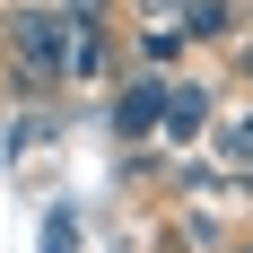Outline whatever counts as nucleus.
I'll return each instance as SVG.
<instances>
[{
    "label": "nucleus",
    "mask_w": 253,
    "mask_h": 253,
    "mask_svg": "<svg viewBox=\"0 0 253 253\" xmlns=\"http://www.w3.org/2000/svg\"><path fill=\"white\" fill-rule=\"evenodd\" d=\"M0 44H9V70L26 87H44V96L70 87V26H61V9H9Z\"/></svg>",
    "instance_id": "f257e3e1"
},
{
    "label": "nucleus",
    "mask_w": 253,
    "mask_h": 253,
    "mask_svg": "<svg viewBox=\"0 0 253 253\" xmlns=\"http://www.w3.org/2000/svg\"><path fill=\"white\" fill-rule=\"evenodd\" d=\"M44 253H79V218H70V210L44 218Z\"/></svg>",
    "instance_id": "1a4fd4ad"
},
{
    "label": "nucleus",
    "mask_w": 253,
    "mask_h": 253,
    "mask_svg": "<svg viewBox=\"0 0 253 253\" xmlns=\"http://www.w3.org/2000/svg\"><path fill=\"white\" fill-rule=\"evenodd\" d=\"M236 79H245V87H253V44H236Z\"/></svg>",
    "instance_id": "9b49d317"
},
{
    "label": "nucleus",
    "mask_w": 253,
    "mask_h": 253,
    "mask_svg": "<svg viewBox=\"0 0 253 253\" xmlns=\"http://www.w3.org/2000/svg\"><path fill=\"white\" fill-rule=\"evenodd\" d=\"M149 9H175V18H183V9H192V0H149Z\"/></svg>",
    "instance_id": "f8f14e48"
},
{
    "label": "nucleus",
    "mask_w": 253,
    "mask_h": 253,
    "mask_svg": "<svg viewBox=\"0 0 253 253\" xmlns=\"http://www.w3.org/2000/svg\"><path fill=\"white\" fill-rule=\"evenodd\" d=\"M175 245H183V253H218V227H201V218L183 210V218H175Z\"/></svg>",
    "instance_id": "6e6552de"
},
{
    "label": "nucleus",
    "mask_w": 253,
    "mask_h": 253,
    "mask_svg": "<svg viewBox=\"0 0 253 253\" xmlns=\"http://www.w3.org/2000/svg\"><path fill=\"white\" fill-rule=\"evenodd\" d=\"M105 70H114V35H105V26H70V87L79 79H105Z\"/></svg>",
    "instance_id": "20e7f679"
},
{
    "label": "nucleus",
    "mask_w": 253,
    "mask_h": 253,
    "mask_svg": "<svg viewBox=\"0 0 253 253\" xmlns=\"http://www.w3.org/2000/svg\"><path fill=\"white\" fill-rule=\"evenodd\" d=\"M175 52H183V26H149L140 35V61L149 70H175Z\"/></svg>",
    "instance_id": "0eeeda50"
},
{
    "label": "nucleus",
    "mask_w": 253,
    "mask_h": 253,
    "mask_svg": "<svg viewBox=\"0 0 253 253\" xmlns=\"http://www.w3.org/2000/svg\"><path fill=\"white\" fill-rule=\"evenodd\" d=\"M218 175H253V105L218 123Z\"/></svg>",
    "instance_id": "39448f33"
},
{
    "label": "nucleus",
    "mask_w": 253,
    "mask_h": 253,
    "mask_svg": "<svg viewBox=\"0 0 253 253\" xmlns=\"http://www.w3.org/2000/svg\"><path fill=\"white\" fill-rule=\"evenodd\" d=\"M61 18H70V26H105V18H114V0H61Z\"/></svg>",
    "instance_id": "9d476101"
},
{
    "label": "nucleus",
    "mask_w": 253,
    "mask_h": 253,
    "mask_svg": "<svg viewBox=\"0 0 253 253\" xmlns=\"http://www.w3.org/2000/svg\"><path fill=\"white\" fill-rule=\"evenodd\" d=\"M245 253H253V245H245Z\"/></svg>",
    "instance_id": "ddd939ff"
},
{
    "label": "nucleus",
    "mask_w": 253,
    "mask_h": 253,
    "mask_svg": "<svg viewBox=\"0 0 253 253\" xmlns=\"http://www.w3.org/2000/svg\"><path fill=\"white\" fill-rule=\"evenodd\" d=\"M227 26H236V9H227V0H192V9H183V35H192V44L227 35Z\"/></svg>",
    "instance_id": "423d86ee"
},
{
    "label": "nucleus",
    "mask_w": 253,
    "mask_h": 253,
    "mask_svg": "<svg viewBox=\"0 0 253 253\" xmlns=\"http://www.w3.org/2000/svg\"><path fill=\"white\" fill-rule=\"evenodd\" d=\"M210 123H218V96H210L201 79H166V140H210Z\"/></svg>",
    "instance_id": "7ed1b4c3"
},
{
    "label": "nucleus",
    "mask_w": 253,
    "mask_h": 253,
    "mask_svg": "<svg viewBox=\"0 0 253 253\" xmlns=\"http://www.w3.org/2000/svg\"><path fill=\"white\" fill-rule=\"evenodd\" d=\"M157 123H166V79L157 70L123 79V87H114V140H149Z\"/></svg>",
    "instance_id": "f03ea898"
}]
</instances>
